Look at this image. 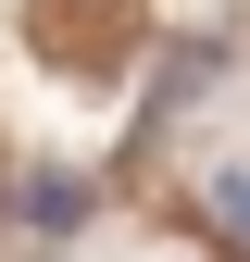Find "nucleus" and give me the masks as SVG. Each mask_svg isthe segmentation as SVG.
I'll use <instances>...</instances> for the list:
<instances>
[{"label": "nucleus", "instance_id": "2", "mask_svg": "<svg viewBox=\"0 0 250 262\" xmlns=\"http://www.w3.org/2000/svg\"><path fill=\"white\" fill-rule=\"evenodd\" d=\"M200 200H213V225H225V237H250V162H225Z\"/></svg>", "mask_w": 250, "mask_h": 262}, {"label": "nucleus", "instance_id": "1", "mask_svg": "<svg viewBox=\"0 0 250 262\" xmlns=\"http://www.w3.org/2000/svg\"><path fill=\"white\" fill-rule=\"evenodd\" d=\"M13 200H25V225H50V237H62V225L88 212V187H75V175H25Z\"/></svg>", "mask_w": 250, "mask_h": 262}]
</instances>
